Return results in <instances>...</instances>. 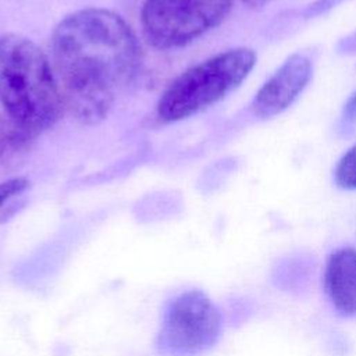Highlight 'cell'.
Instances as JSON below:
<instances>
[{"instance_id":"8992f818","label":"cell","mask_w":356,"mask_h":356,"mask_svg":"<svg viewBox=\"0 0 356 356\" xmlns=\"http://www.w3.org/2000/svg\"><path fill=\"white\" fill-rule=\"evenodd\" d=\"M310 76L312 61L303 54H292L257 90L252 111L260 118L278 115L298 99Z\"/></svg>"},{"instance_id":"5b68a950","label":"cell","mask_w":356,"mask_h":356,"mask_svg":"<svg viewBox=\"0 0 356 356\" xmlns=\"http://www.w3.org/2000/svg\"><path fill=\"white\" fill-rule=\"evenodd\" d=\"M221 325V313L214 302L202 291H186L164 310L159 348L174 356L202 353L218 341Z\"/></svg>"},{"instance_id":"30bf717a","label":"cell","mask_w":356,"mask_h":356,"mask_svg":"<svg viewBox=\"0 0 356 356\" xmlns=\"http://www.w3.org/2000/svg\"><path fill=\"white\" fill-rule=\"evenodd\" d=\"M343 120L348 122H356V90L348 99L343 107Z\"/></svg>"},{"instance_id":"52a82bcc","label":"cell","mask_w":356,"mask_h":356,"mask_svg":"<svg viewBox=\"0 0 356 356\" xmlns=\"http://www.w3.org/2000/svg\"><path fill=\"white\" fill-rule=\"evenodd\" d=\"M324 289L332 307L345 317L356 316V249L334 250L324 268Z\"/></svg>"},{"instance_id":"8fae6325","label":"cell","mask_w":356,"mask_h":356,"mask_svg":"<svg viewBox=\"0 0 356 356\" xmlns=\"http://www.w3.org/2000/svg\"><path fill=\"white\" fill-rule=\"evenodd\" d=\"M245 4H248L249 7H261L266 3H268L270 0H242Z\"/></svg>"},{"instance_id":"277c9868","label":"cell","mask_w":356,"mask_h":356,"mask_svg":"<svg viewBox=\"0 0 356 356\" xmlns=\"http://www.w3.org/2000/svg\"><path fill=\"white\" fill-rule=\"evenodd\" d=\"M232 6L234 0H145L140 25L153 47L174 50L220 25Z\"/></svg>"},{"instance_id":"3957f363","label":"cell","mask_w":356,"mask_h":356,"mask_svg":"<svg viewBox=\"0 0 356 356\" xmlns=\"http://www.w3.org/2000/svg\"><path fill=\"white\" fill-rule=\"evenodd\" d=\"M254 64L252 49L236 47L188 68L160 96L157 117L163 122H174L213 106L236 89Z\"/></svg>"},{"instance_id":"6da1fadb","label":"cell","mask_w":356,"mask_h":356,"mask_svg":"<svg viewBox=\"0 0 356 356\" xmlns=\"http://www.w3.org/2000/svg\"><path fill=\"white\" fill-rule=\"evenodd\" d=\"M51 65L64 108L81 124L96 125L138 76L142 49L121 15L83 8L54 28Z\"/></svg>"},{"instance_id":"ba28073f","label":"cell","mask_w":356,"mask_h":356,"mask_svg":"<svg viewBox=\"0 0 356 356\" xmlns=\"http://www.w3.org/2000/svg\"><path fill=\"white\" fill-rule=\"evenodd\" d=\"M334 177L339 188L356 189V143L339 159Z\"/></svg>"},{"instance_id":"7a4b0ae2","label":"cell","mask_w":356,"mask_h":356,"mask_svg":"<svg viewBox=\"0 0 356 356\" xmlns=\"http://www.w3.org/2000/svg\"><path fill=\"white\" fill-rule=\"evenodd\" d=\"M0 103L13 122L35 136L53 127L64 108L47 56L17 33L0 35Z\"/></svg>"},{"instance_id":"9c48e42d","label":"cell","mask_w":356,"mask_h":356,"mask_svg":"<svg viewBox=\"0 0 356 356\" xmlns=\"http://www.w3.org/2000/svg\"><path fill=\"white\" fill-rule=\"evenodd\" d=\"M29 186V181L24 177H15L0 182V209L15 195H19Z\"/></svg>"}]
</instances>
